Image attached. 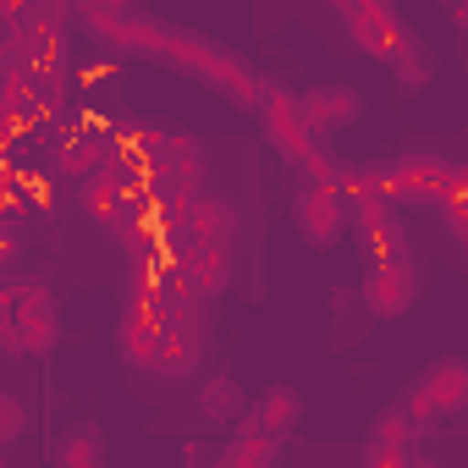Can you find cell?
Returning <instances> with one entry per match:
<instances>
[{"mask_svg": "<svg viewBox=\"0 0 468 468\" xmlns=\"http://www.w3.org/2000/svg\"><path fill=\"white\" fill-rule=\"evenodd\" d=\"M260 127H265V144H271L287 165H309L314 176H342V165L320 149V133L309 127V116H303V105H298V89L265 83V89H260Z\"/></svg>", "mask_w": 468, "mask_h": 468, "instance_id": "1", "label": "cell"}, {"mask_svg": "<svg viewBox=\"0 0 468 468\" xmlns=\"http://www.w3.org/2000/svg\"><path fill=\"white\" fill-rule=\"evenodd\" d=\"M408 408L419 424H435V419H463L468 413V358L457 353H441L430 358L413 386H408Z\"/></svg>", "mask_w": 468, "mask_h": 468, "instance_id": "2", "label": "cell"}, {"mask_svg": "<svg viewBox=\"0 0 468 468\" xmlns=\"http://www.w3.org/2000/svg\"><path fill=\"white\" fill-rule=\"evenodd\" d=\"M292 226H298V238L325 254L342 243V231H347V193L336 176H309L298 193H292Z\"/></svg>", "mask_w": 468, "mask_h": 468, "instance_id": "3", "label": "cell"}, {"mask_svg": "<svg viewBox=\"0 0 468 468\" xmlns=\"http://www.w3.org/2000/svg\"><path fill=\"white\" fill-rule=\"evenodd\" d=\"M61 336V314H56V292L50 287H17L6 292V353H50Z\"/></svg>", "mask_w": 468, "mask_h": 468, "instance_id": "4", "label": "cell"}, {"mask_svg": "<svg viewBox=\"0 0 468 468\" xmlns=\"http://www.w3.org/2000/svg\"><path fill=\"white\" fill-rule=\"evenodd\" d=\"M347 28H353V45L369 50L375 61H386V67H397L413 50V34L402 28L391 0H358V6H347Z\"/></svg>", "mask_w": 468, "mask_h": 468, "instance_id": "5", "label": "cell"}, {"mask_svg": "<svg viewBox=\"0 0 468 468\" xmlns=\"http://www.w3.org/2000/svg\"><path fill=\"white\" fill-rule=\"evenodd\" d=\"M413 303H419V271H413V260L408 254L369 260V271H364V309L375 320H402Z\"/></svg>", "mask_w": 468, "mask_h": 468, "instance_id": "6", "label": "cell"}, {"mask_svg": "<svg viewBox=\"0 0 468 468\" xmlns=\"http://www.w3.org/2000/svg\"><path fill=\"white\" fill-rule=\"evenodd\" d=\"M298 105H303V116H309V127H314L320 138H336V133H347V127L364 116V94H358L353 83H336V78L298 89Z\"/></svg>", "mask_w": 468, "mask_h": 468, "instance_id": "7", "label": "cell"}, {"mask_svg": "<svg viewBox=\"0 0 468 468\" xmlns=\"http://www.w3.org/2000/svg\"><path fill=\"white\" fill-rule=\"evenodd\" d=\"M160 342H165V314L154 303H127L116 320V353L127 369H154L160 364Z\"/></svg>", "mask_w": 468, "mask_h": 468, "instance_id": "8", "label": "cell"}, {"mask_svg": "<svg viewBox=\"0 0 468 468\" xmlns=\"http://www.w3.org/2000/svg\"><path fill=\"white\" fill-rule=\"evenodd\" d=\"M386 182H391L397 204H441L452 193V171L424 154H402L397 165H386Z\"/></svg>", "mask_w": 468, "mask_h": 468, "instance_id": "9", "label": "cell"}, {"mask_svg": "<svg viewBox=\"0 0 468 468\" xmlns=\"http://www.w3.org/2000/svg\"><path fill=\"white\" fill-rule=\"evenodd\" d=\"M303 424V391L298 386H265L254 402H249V413L238 419V430L243 435H292Z\"/></svg>", "mask_w": 468, "mask_h": 468, "instance_id": "10", "label": "cell"}, {"mask_svg": "<svg viewBox=\"0 0 468 468\" xmlns=\"http://www.w3.org/2000/svg\"><path fill=\"white\" fill-rule=\"evenodd\" d=\"M182 271H187L193 298H215V292L231 287V249L226 243H193L182 254Z\"/></svg>", "mask_w": 468, "mask_h": 468, "instance_id": "11", "label": "cell"}, {"mask_svg": "<svg viewBox=\"0 0 468 468\" xmlns=\"http://www.w3.org/2000/svg\"><path fill=\"white\" fill-rule=\"evenodd\" d=\"M56 468H100L105 463V435L94 419H72L61 435H56Z\"/></svg>", "mask_w": 468, "mask_h": 468, "instance_id": "12", "label": "cell"}, {"mask_svg": "<svg viewBox=\"0 0 468 468\" xmlns=\"http://www.w3.org/2000/svg\"><path fill=\"white\" fill-rule=\"evenodd\" d=\"M249 402H254V397H249L238 380H231L226 369H215V375L198 386V413H204L209 424H238V419L249 413Z\"/></svg>", "mask_w": 468, "mask_h": 468, "instance_id": "13", "label": "cell"}, {"mask_svg": "<svg viewBox=\"0 0 468 468\" xmlns=\"http://www.w3.org/2000/svg\"><path fill=\"white\" fill-rule=\"evenodd\" d=\"M187 226H193V243H226L231 249L238 215H231L226 198H187Z\"/></svg>", "mask_w": 468, "mask_h": 468, "instance_id": "14", "label": "cell"}, {"mask_svg": "<svg viewBox=\"0 0 468 468\" xmlns=\"http://www.w3.org/2000/svg\"><path fill=\"white\" fill-rule=\"evenodd\" d=\"M56 160H61V171H67V176H83V182H89V176H94V171H105L116 154H111V138H100V133H94V138H89V133H78V138H67V144H61V154H56Z\"/></svg>", "mask_w": 468, "mask_h": 468, "instance_id": "15", "label": "cell"}, {"mask_svg": "<svg viewBox=\"0 0 468 468\" xmlns=\"http://www.w3.org/2000/svg\"><path fill=\"white\" fill-rule=\"evenodd\" d=\"M193 364H198V336H193V325L187 320H165V342H160V375H193Z\"/></svg>", "mask_w": 468, "mask_h": 468, "instance_id": "16", "label": "cell"}, {"mask_svg": "<svg viewBox=\"0 0 468 468\" xmlns=\"http://www.w3.org/2000/svg\"><path fill=\"white\" fill-rule=\"evenodd\" d=\"M413 430H419V419H413L408 397H402V402H386V408L375 413V424H369V446H397V452H408Z\"/></svg>", "mask_w": 468, "mask_h": 468, "instance_id": "17", "label": "cell"}, {"mask_svg": "<svg viewBox=\"0 0 468 468\" xmlns=\"http://www.w3.org/2000/svg\"><path fill=\"white\" fill-rule=\"evenodd\" d=\"M220 463L226 468H271L276 463V435H243L238 430V441L220 452Z\"/></svg>", "mask_w": 468, "mask_h": 468, "instance_id": "18", "label": "cell"}, {"mask_svg": "<svg viewBox=\"0 0 468 468\" xmlns=\"http://www.w3.org/2000/svg\"><path fill=\"white\" fill-rule=\"evenodd\" d=\"M23 430H28V408H23V397L17 391H0V441H23Z\"/></svg>", "mask_w": 468, "mask_h": 468, "instance_id": "19", "label": "cell"}, {"mask_svg": "<svg viewBox=\"0 0 468 468\" xmlns=\"http://www.w3.org/2000/svg\"><path fill=\"white\" fill-rule=\"evenodd\" d=\"M391 72H402V78H397V89H402V94H413V89H424V78H430V56L413 45V50H408Z\"/></svg>", "mask_w": 468, "mask_h": 468, "instance_id": "20", "label": "cell"}]
</instances>
